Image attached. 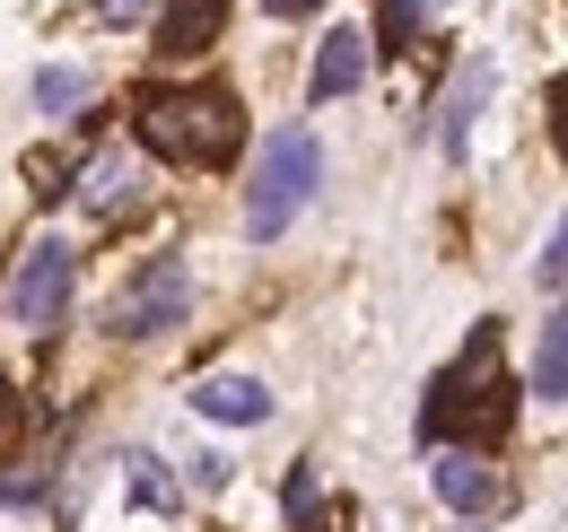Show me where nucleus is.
<instances>
[{
  "label": "nucleus",
  "instance_id": "1",
  "mask_svg": "<svg viewBox=\"0 0 568 532\" xmlns=\"http://www.w3.org/2000/svg\"><path fill=\"white\" fill-rule=\"evenodd\" d=\"M516 428V376H507V358H498V324L473 332V349L428 385L420 401V446H473V454H490L498 437Z\"/></svg>",
  "mask_w": 568,
  "mask_h": 532
},
{
  "label": "nucleus",
  "instance_id": "2",
  "mask_svg": "<svg viewBox=\"0 0 568 532\" xmlns=\"http://www.w3.org/2000/svg\"><path fill=\"white\" fill-rule=\"evenodd\" d=\"M132 132H141V149L166 157V166H236L245 105H236V88H141Z\"/></svg>",
  "mask_w": 568,
  "mask_h": 532
},
{
  "label": "nucleus",
  "instance_id": "3",
  "mask_svg": "<svg viewBox=\"0 0 568 532\" xmlns=\"http://www.w3.org/2000/svg\"><path fill=\"white\" fill-rule=\"evenodd\" d=\"M324 184V149L306 123H288V132L263 140V166H254V184H245V236L254 245H281L288 227H297V209L315 201Z\"/></svg>",
  "mask_w": 568,
  "mask_h": 532
},
{
  "label": "nucleus",
  "instance_id": "4",
  "mask_svg": "<svg viewBox=\"0 0 568 532\" xmlns=\"http://www.w3.org/2000/svg\"><path fill=\"white\" fill-rule=\"evenodd\" d=\"M71 288H79V254L62 236H36L18 270H9V297H0V315L18 324V332H62V315H71Z\"/></svg>",
  "mask_w": 568,
  "mask_h": 532
},
{
  "label": "nucleus",
  "instance_id": "5",
  "mask_svg": "<svg viewBox=\"0 0 568 532\" xmlns=\"http://www.w3.org/2000/svg\"><path fill=\"white\" fill-rule=\"evenodd\" d=\"M184 315H193V270L175 263V254H158V263H141L123 288H114L105 332L114 340H158V332H175Z\"/></svg>",
  "mask_w": 568,
  "mask_h": 532
},
{
  "label": "nucleus",
  "instance_id": "6",
  "mask_svg": "<svg viewBox=\"0 0 568 532\" xmlns=\"http://www.w3.org/2000/svg\"><path fill=\"white\" fill-rule=\"evenodd\" d=\"M428 480H437V498L455 507V515H490L498 498H507V480H498L490 454H473V446H437V463H428Z\"/></svg>",
  "mask_w": 568,
  "mask_h": 532
},
{
  "label": "nucleus",
  "instance_id": "7",
  "mask_svg": "<svg viewBox=\"0 0 568 532\" xmlns=\"http://www.w3.org/2000/svg\"><path fill=\"white\" fill-rule=\"evenodd\" d=\"M358 79H367V35H358V27H333V35L315 44V70H306V105L351 96Z\"/></svg>",
  "mask_w": 568,
  "mask_h": 532
},
{
  "label": "nucleus",
  "instance_id": "8",
  "mask_svg": "<svg viewBox=\"0 0 568 532\" xmlns=\"http://www.w3.org/2000/svg\"><path fill=\"white\" fill-rule=\"evenodd\" d=\"M219 27H227V0H166L158 9V53L166 62H193V53H211Z\"/></svg>",
  "mask_w": 568,
  "mask_h": 532
},
{
  "label": "nucleus",
  "instance_id": "9",
  "mask_svg": "<svg viewBox=\"0 0 568 532\" xmlns=\"http://www.w3.org/2000/svg\"><path fill=\"white\" fill-rule=\"evenodd\" d=\"M193 410L219 419V428H263V419H272V393H263L254 376H211V385H193Z\"/></svg>",
  "mask_w": 568,
  "mask_h": 532
},
{
  "label": "nucleus",
  "instance_id": "10",
  "mask_svg": "<svg viewBox=\"0 0 568 532\" xmlns=\"http://www.w3.org/2000/svg\"><path fill=\"white\" fill-rule=\"evenodd\" d=\"M481 96H490V62H464V70H455V88H446V123H437V149H446V157L473 149V114H481Z\"/></svg>",
  "mask_w": 568,
  "mask_h": 532
},
{
  "label": "nucleus",
  "instance_id": "11",
  "mask_svg": "<svg viewBox=\"0 0 568 532\" xmlns=\"http://www.w3.org/2000/svg\"><path fill=\"white\" fill-rule=\"evenodd\" d=\"M534 393H542V401H568V306L542 324V349H534Z\"/></svg>",
  "mask_w": 568,
  "mask_h": 532
},
{
  "label": "nucleus",
  "instance_id": "12",
  "mask_svg": "<svg viewBox=\"0 0 568 532\" xmlns=\"http://www.w3.org/2000/svg\"><path fill=\"white\" fill-rule=\"evenodd\" d=\"M36 105L44 114H79V105H97V79L71 62H53V70H36Z\"/></svg>",
  "mask_w": 568,
  "mask_h": 532
},
{
  "label": "nucleus",
  "instance_id": "13",
  "mask_svg": "<svg viewBox=\"0 0 568 532\" xmlns=\"http://www.w3.org/2000/svg\"><path fill=\"white\" fill-rule=\"evenodd\" d=\"M132 184H141V175H132V157H97L71 193L88 201V209H123V201H132Z\"/></svg>",
  "mask_w": 568,
  "mask_h": 532
},
{
  "label": "nucleus",
  "instance_id": "14",
  "mask_svg": "<svg viewBox=\"0 0 568 532\" xmlns=\"http://www.w3.org/2000/svg\"><path fill=\"white\" fill-rule=\"evenodd\" d=\"M412 44H420V0H376V44L367 53H394L403 62Z\"/></svg>",
  "mask_w": 568,
  "mask_h": 532
},
{
  "label": "nucleus",
  "instance_id": "15",
  "mask_svg": "<svg viewBox=\"0 0 568 532\" xmlns=\"http://www.w3.org/2000/svg\"><path fill=\"white\" fill-rule=\"evenodd\" d=\"M123 471H132V498L141 507H175V480L158 471V454H123Z\"/></svg>",
  "mask_w": 568,
  "mask_h": 532
},
{
  "label": "nucleus",
  "instance_id": "16",
  "mask_svg": "<svg viewBox=\"0 0 568 532\" xmlns=\"http://www.w3.org/2000/svg\"><path fill=\"white\" fill-rule=\"evenodd\" d=\"M534 279H542V288H568V209H560V227H551V245L534 254Z\"/></svg>",
  "mask_w": 568,
  "mask_h": 532
},
{
  "label": "nucleus",
  "instance_id": "17",
  "mask_svg": "<svg viewBox=\"0 0 568 532\" xmlns=\"http://www.w3.org/2000/svg\"><path fill=\"white\" fill-rule=\"evenodd\" d=\"M44 498V471H0V507H36Z\"/></svg>",
  "mask_w": 568,
  "mask_h": 532
},
{
  "label": "nucleus",
  "instance_id": "18",
  "mask_svg": "<svg viewBox=\"0 0 568 532\" xmlns=\"http://www.w3.org/2000/svg\"><path fill=\"white\" fill-rule=\"evenodd\" d=\"M306 515H315V463L288 471V524H306Z\"/></svg>",
  "mask_w": 568,
  "mask_h": 532
},
{
  "label": "nucleus",
  "instance_id": "19",
  "mask_svg": "<svg viewBox=\"0 0 568 532\" xmlns=\"http://www.w3.org/2000/svg\"><path fill=\"white\" fill-rule=\"evenodd\" d=\"M542 105H551V149H560V166H568V70L551 79V96H542Z\"/></svg>",
  "mask_w": 568,
  "mask_h": 532
},
{
  "label": "nucleus",
  "instance_id": "20",
  "mask_svg": "<svg viewBox=\"0 0 568 532\" xmlns=\"http://www.w3.org/2000/svg\"><path fill=\"white\" fill-rule=\"evenodd\" d=\"M71 193V166L62 157H36V201H62Z\"/></svg>",
  "mask_w": 568,
  "mask_h": 532
},
{
  "label": "nucleus",
  "instance_id": "21",
  "mask_svg": "<svg viewBox=\"0 0 568 532\" xmlns=\"http://www.w3.org/2000/svg\"><path fill=\"white\" fill-rule=\"evenodd\" d=\"M18 428H27V393H18V385H0V454H9V437H18Z\"/></svg>",
  "mask_w": 568,
  "mask_h": 532
},
{
  "label": "nucleus",
  "instance_id": "22",
  "mask_svg": "<svg viewBox=\"0 0 568 532\" xmlns=\"http://www.w3.org/2000/svg\"><path fill=\"white\" fill-rule=\"evenodd\" d=\"M97 18L105 27H132V18H149V0H97Z\"/></svg>",
  "mask_w": 568,
  "mask_h": 532
},
{
  "label": "nucleus",
  "instance_id": "23",
  "mask_svg": "<svg viewBox=\"0 0 568 532\" xmlns=\"http://www.w3.org/2000/svg\"><path fill=\"white\" fill-rule=\"evenodd\" d=\"M263 9H272V18H315L324 0H263Z\"/></svg>",
  "mask_w": 568,
  "mask_h": 532
}]
</instances>
